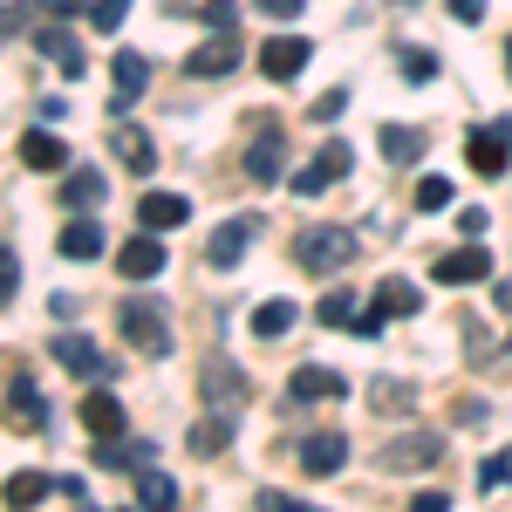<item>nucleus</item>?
I'll list each match as a JSON object with an SVG mask.
<instances>
[{
	"instance_id": "nucleus-1",
	"label": "nucleus",
	"mask_w": 512,
	"mask_h": 512,
	"mask_svg": "<svg viewBox=\"0 0 512 512\" xmlns=\"http://www.w3.org/2000/svg\"><path fill=\"white\" fill-rule=\"evenodd\" d=\"M117 328H123V342H130L137 355H151V362L171 355V321H164L158 294H130V301L117 308Z\"/></svg>"
},
{
	"instance_id": "nucleus-2",
	"label": "nucleus",
	"mask_w": 512,
	"mask_h": 512,
	"mask_svg": "<svg viewBox=\"0 0 512 512\" xmlns=\"http://www.w3.org/2000/svg\"><path fill=\"white\" fill-rule=\"evenodd\" d=\"M349 260H355V233H349V226H308V233L294 239V267L315 274V280L342 274Z\"/></svg>"
},
{
	"instance_id": "nucleus-3",
	"label": "nucleus",
	"mask_w": 512,
	"mask_h": 512,
	"mask_svg": "<svg viewBox=\"0 0 512 512\" xmlns=\"http://www.w3.org/2000/svg\"><path fill=\"white\" fill-rule=\"evenodd\" d=\"M48 355H55L69 376H89V383H117V376H123V362H103V355H96V342H89V335H69V328L48 342Z\"/></svg>"
},
{
	"instance_id": "nucleus-4",
	"label": "nucleus",
	"mask_w": 512,
	"mask_h": 512,
	"mask_svg": "<svg viewBox=\"0 0 512 512\" xmlns=\"http://www.w3.org/2000/svg\"><path fill=\"white\" fill-rule=\"evenodd\" d=\"M198 396H205V403H212V410H246V396H253V376H246V369H239V362H205V369H198Z\"/></svg>"
},
{
	"instance_id": "nucleus-5",
	"label": "nucleus",
	"mask_w": 512,
	"mask_h": 512,
	"mask_svg": "<svg viewBox=\"0 0 512 512\" xmlns=\"http://www.w3.org/2000/svg\"><path fill=\"white\" fill-rule=\"evenodd\" d=\"M349 164H355V151H349V144H321L315 158H308L301 171H294V198H321L328 185H335V178H349Z\"/></svg>"
},
{
	"instance_id": "nucleus-6",
	"label": "nucleus",
	"mask_w": 512,
	"mask_h": 512,
	"mask_svg": "<svg viewBox=\"0 0 512 512\" xmlns=\"http://www.w3.org/2000/svg\"><path fill=\"white\" fill-rule=\"evenodd\" d=\"M253 239H260V219H253V212H239V219H226L219 233L205 239V260H212V267L226 274V267H239V260L253 253Z\"/></svg>"
},
{
	"instance_id": "nucleus-7",
	"label": "nucleus",
	"mask_w": 512,
	"mask_h": 512,
	"mask_svg": "<svg viewBox=\"0 0 512 512\" xmlns=\"http://www.w3.org/2000/svg\"><path fill=\"white\" fill-rule=\"evenodd\" d=\"M28 41H35V48H41V55H48V62H55V69H62L69 82H82V76H89V48H82V41L69 35L62 21H48V28H35Z\"/></svg>"
},
{
	"instance_id": "nucleus-8",
	"label": "nucleus",
	"mask_w": 512,
	"mask_h": 512,
	"mask_svg": "<svg viewBox=\"0 0 512 512\" xmlns=\"http://www.w3.org/2000/svg\"><path fill=\"white\" fill-rule=\"evenodd\" d=\"M321 321H328V328H355L362 342H376V335H383V315H376V308L362 315V301H355L349 287H328V294H321Z\"/></svg>"
},
{
	"instance_id": "nucleus-9",
	"label": "nucleus",
	"mask_w": 512,
	"mask_h": 512,
	"mask_svg": "<svg viewBox=\"0 0 512 512\" xmlns=\"http://www.w3.org/2000/svg\"><path fill=\"white\" fill-rule=\"evenodd\" d=\"M342 396H349V376H335L321 362H301L287 376V403H342Z\"/></svg>"
},
{
	"instance_id": "nucleus-10",
	"label": "nucleus",
	"mask_w": 512,
	"mask_h": 512,
	"mask_svg": "<svg viewBox=\"0 0 512 512\" xmlns=\"http://www.w3.org/2000/svg\"><path fill=\"white\" fill-rule=\"evenodd\" d=\"M369 308H376L383 321H410L417 308H424V287H417L410 274H383V280H376V294H369Z\"/></svg>"
},
{
	"instance_id": "nucleus-11",
	"label": "nucleus",
	"mask_w": 512,
	"mask_h": 512,
	"mask_svg": "<svg viewBox=\"0 0 512 512\" xmlns=\"http://www.w3.org/2000/svg\"><path fill=\"white\" fill-rule=\"evenodd\" d=\"M239 35H212V41H198L192 55H185V76H198V82H212V76H233L239 69Z\"/></svg>"
},
{
	"instance_id": "nucleus-12",
	"label": "nucleus",
	"mask_w": 512,
	"mask_h": 512,
	"mask_svg": "<svg viewBox=\"0 0 512 512\" xmlns=\"http://www.w3.org/2000/svg\"><path fill=\"white\" fill-rule=\"evenodd\" d=\"M342 465H349V437H342V431L301 437V478H335Z\"/></svg>"
},
{
	"instance_id": "nucleus-13",
	"label": "nucleus",
	"mask_w": 512,
	"mask_h": 512,
	"mask_svg": "<svg viewBox=\"0 0 512 512\" xmlns=\"http://www.w3.org/2000/svg\"><path fill=\"white\" fill-rule=\"evenodd\" d=\"M437 287H478V280H492V253L485 246H458V253H444L431 267Z\"/></svg>"
},
{
	"instance_id": "nucleus-14",
	"label": "nucleus",
	"mask_w": 512,
	"mask_h": 512,
	"mask_svg": "<svg viewBox=\"0 0 512 512\" xmlns=\"http://www.w3.org/2000/svg\"><path fill=\"white\" fill-rule=\"evenodd\" d=\"M308 55H315V48H308L301 35H274V41H260V76H267V82L301 76V69H308Z\"/></svg>"
},
{
	"instance_id": "nucleus-15",
	"label": "nucleus",
	"mask_w": 512,
	"mask_h": 512,
	"mask_svg": "<svg viewBox=\"0 0 512 512\" xmlns=\"http://www.w3.org/2000/svg\"><path fill=\"white\" fill-rule=\"evenodd\" d=\"M437 451H444L437 431H410V437H390L376 465H383V472H410V465H437Z\"/></svg>"
},
{
	"instance_id": "nucleus-16",
	"label": "nucleus",
	"mask_w": 512,
	"mask_h": 512,
	"mask_svg": "<svg viewBox=\"0 0 512 512\" xmlns=\"http://www.w3.org/2000/svg\"><path fill=\"white\" fill-rule=\"evenodd\" d=\"M506 130H499V123H485V130H465V158H472V171L478 178H499V171H506Z\"/></svg>"
},
{
	"instance_id": "nucleus-17",
	"label": "nucleus",
	"mask_w": 512,
	"mask_h": 512,
	"mask_svg": "<svg viewBox=\"0 0 512 512\" xmlns=\"http://www.w3.org/2000/svg\"><path fill=\"white\" fill-rule=\"evenodd\" d=\"M110 76H117V103H110V110H130V103H137V96H144V89H151V62H144V55H137V48H117V62H110Z\"/></svg>"
},
{
	"instance_id": "nucleus-18",
	"label": "nucleus",
	"mask_w": 512,
	"mask_h": 512,
	"mask_svg": "<svg viewBox=\"0 0 512 512\" xmlns=\"http://www.w3.org/2000/svg\"><path fill=\"white\" fill-rule=\"evenodd\" d=\"M117 274H123V280H158V274H164L158 233H130V246L117 253Z\"/></svg>"
},
{
	"instance_id": "nucleus-19",
	"label": "nucleus",
	"mask_w": 512,
	"mask_h": 512,
	"mask_svg": "<svg viewBox=\"0 0 512 512\" xmlns=\"http://www.w3.org/2000/svg\"><path fill=\"white\" fill-rule=\"evenodd\" d=\"M137 219H144V233H171V226H185V219H192V198L144 192V198H137Z\"/></svg>"
},
{
	"instance_id": "nucleus-20",
	"label": "nucleus",
	"mask_w": 512,
	"mask_h": 512,
	"mask_svg": "<svg viewBox=\"0 0 512 512\" xmlns=\"http://www.w3.org/2000/svg\"><path fill=\"white\" fill-rule=\"evenodd\" d=\"M7 417H14V424H28V431L48 424V403H41V390L28 383V369H7Z\"/></svg>"
},
{
	"instance_id": "nucleus-21",
	"label": "nucleus",
	"mask_w": 512,
	"mask_h": 512,
	"mask_svg": "<svg viewBox=\"0 0 512 512\" xmlns=\"http://www.w3.org/2000/svg\"><path fill=\"white\" fill-rule=\"evenodd\" d=\"M14 151H21L28 171H69V144H62L55 130H21V144H14Z\"/></svg>"
},
{
	"instance_id": "nucleus-22",
	"label": "nucleus",
	"mask_w": 512,
	"mask_h": 512,
	"mask_svg": "<svg viewBox=\"0 0 512 512\" xmlns=\"http://www.w3.org/2000/svg\"><path fill=\"white\" fill-rule=\"evenodd\" d=\"M110 151H117V164H123V171H137V178L158 171V144H151L144 130H110Z\"/></svg>"
},
{
	"instance_id": "nucleus-23",
	"label": "nucleus",
	"mask_w": 512,
	"mask_h": 512,
	"mask_svg": "<svg viewBox=\"0 0 512 512\" xmlns=\"http://www.w3.org/2000/svg\"><path fill=\"white\" fill-rule=\"evenodd\" d=\"M137 478V506L144 512H178V478L171 472H151V465H144V472H130Z\"/></svg>"
},
{
	"instance_id": "nucleus-24",
	"label": "nucleus",
	"mask_w": 512,
	"mask_h": 512,
	"mask_svg": "<svg viewBox=\"0 0 512 512\" xmlns=\"http://www.w3.org/2000/svg\"><path fill=\"white\" fill-rule=\"evenodd\" d=\"M62 205H76V212L103 205V171H96V164H76V171H62Z\"/></svg>"
},
{
	"instance_id": "nucleus-25",
	"label": "nucleus",
	"mask_w": 512,
	"mask_h": 512,
	"mask_svg": "<svg viewBox=\"0 0 512 512\" xmlns=\"http://www.w3.org/2000/svg\"><path fill=\"white\" fill-rule=\"evenodd\" d=\"M280 164H287V144H280L274 130H267V137H260L253 151H246V178H253V185H274Z\"/></svg>"
},
{
	"instance_id": "nucleus-26",
	"label": "nucleus",
	"mask_w": 512,
	"mask_h": 512,
	"mask_svg": "<svg viewBox=\"0 0 512 512\" xmlns=\"http://www.w3.org/2000/svg\"><path fill=\"white\" fill-rule=\"evenodd\" d=\"M55 253H62V260H96V253H103V226H96V219H76V226H62Z\"/></svg>"
},
{
	"instance_id": "nucleus-27",
	"label": "nucleus",
	"mask_w": 512,
	"mask_h": 512,
	"mask_svg": "<svg viewBox=\"0 0 512 512\" xmlns=\"http://www.w3.org/2000/svg\"><path fill=\"white\" fill-rule=\"evenodd\" d=\"M82 424H89V437H117V431H123V410H117V396H110V390L82 396Z\"/></svg>"
},
{
	"instance_id": "nucleus-28",
	"label": "nucleus",
	"mask_w": 512,
	"mask_h": 512,
	"mask_svg": "<svg viewBox=\"0 0 512 512\" xmlns=\"http://www.w3.org/2000/svg\"><path fill=\"white\" fill-rule=\"evenodd\" d=\"M233 431H239L233 410H212V417L192 431V451H198V458H212V451H226V444H233Z\"/></svg>"
},
{
	"instance_id": "nucleus-29",
	"label": "nucleus",
	"mask_w": 512,
	"mask_h": 512,
	"mask_svg": "<svg viewBox=\"0 0 512 512\" xmlns=\"http://www.w3.org/2000/svg\"><path fill=\"white\" fill-rule=\"evenodd\" d=\"M294 315H301V308L274 294V301H260V308H253V335H260V342H280V335L294 328Z\"/></svg>"
},
{
	"instance_id": "nucleus-30",
	"label": "nucleus",
	"mask_w": 512,
	"mask_h": 512,
	"mask_svg": "<svg viewBox=\"0 0 512 512\" xmlns=\"http://www.w3.org/2000/svg\"><path fill=\"white\" fill-rule=\"evenodd\" d=\"M48 492H55V478H48V472H14V478H7V512L41 506Z\"/></svg>"
},
{
	"instance_id": "nucleus-31",
	"label": "nucleus",
	"mask_w": 512,
	"mask_h": 512,
	"mask_svg": "<svg viewBox=\"0 0 512 512\" xmlns=\"http://www.w3.org/2000/svg\"><path fill=\"white\" fill-rule=\"evenodd\" d=\"M376 144H383V158H390V164H417V158H424V137H417V130H403V123H383V130H376Z\"/></svg>"
},
{
	"instance_id": "nucleus-32",
	"label": "nucleus",
	"mask_w": 512,
	"mask_h": 512,
	"mask_svg": "<svg viewBox=\"0 0 512 512\" xmlns=\"http://www.w3.org/2000/svg\"><path fill=\"white\" fill-rule=\"evenodd\" d=\"M369 410H383V417H403V410H410V383H396V376H376V383H369Z\"/></svg>"
},
{
	"instance_id": "nucleus-33",
	"label": "nucleus",
	"mask_w": 512,
	"mask_h": 512,
	"mask_svg": "<svg viewBox=\"0 0 512 512\" xmlns=\"http://www.w3.org/2000/svg\"><path fill=\"white\" fill-rule=\"evenodd\" d=\"M96 465H103V472H110V465H151V444H117V437H103Z\"/></svg>"
},
{
	"instance_id": "nucleus-34",
	"label": "nucleus",
	"mask_w": 512,
	"mask_h": 512,
	"mask_svg": "<svg viewBox=\"0 0 512 512\" xmlns=\"http://www.w3.org/2000/svg\"><path fill=\"white\" fill-rule=\"evenodd\" d=\"M123 14H130V0H96V7H89V28H96V35H117Z\"/></svg>"
},
{
	"instance_id": "nucleus-35",
	"label": "nucleus",
	"mask_w": 512,
	"mask_h": 512,
	"mask_svg": "<svg viewBox=\"0 0 512 512\" xmlns=\"http://www.w3.org/2000/svg\"><path fill=\"white\" fill-rule=\"evenodd\" d=\"M506 478H512V451H492V458L478 465V485H485V492H506Z\"/></svg>"
},
{
	"instance_id": "nucleus-36",
	"label": "nucleus",
	"mask_w": 512,
	"mask_h": 512,
	"mask_svg": "<svg viewBox=\"0 0 512 512\" xmlns=\"http://www.w3.org/2000/svg\"><path fill=\"white\" fill-rule=\"evenodd\" d=\"M451 205V178H417V212H444Z\"/></svg>"
},
{
	"instance_id": "nucleus-37",
	"label": "nucleus",
	"mask_w": 512,
	"mask_h": 512,
	"mask_svg": "<svg viewBox=\"0 0 512 512\" xmlns=\"http://www.w3.org/2000/svg\"><path fill=\"white\" fill-rule=\"evenodd\" d=\"M198 21H205V28H219V35H233V28H239V7H233V0H205V7H198Z\"/></svg>"
},
{
	"instance_id": "nucleus-38",
	"label": "nucleus",
	"mask_w": 512,
	"mask_h": 512,
	"mask_svg": "<svg viewBox=\"0 0 512 512\" xmlns=\"http://www.w3.org/2000/svg\"><path fill=\"white\" fill-rule=\"evenodd\" d=\"M396 62H403V76H410V82H431L437 76V55H431V48H403Z\"/></svg>"
},
{
	"instance_id": "nucleus-39",
	"label": "nucleus",
	"mask_w": 512,
	"mask_h": 512,
	"mask_svg": "<svg viewBox=\"0 0 512 512\" xmlns=\"http://www.w3.org/2000/svg\"><path fill=\"white\" fill-rule=\"evenodd\" d=\"M342 110H349V89H321L315 96V123H335Z\"/></svg>"
},
{
	"instance_id": "nucleus-40",
	"label": "nucleus",
	"mask_w": 512,
	"mask_h": 512,
	"mask_svg": "<svg viewBox=\"0 0 512 512\" xmlns=\"http://www.w3.org/2000/svg\"><path fill=\"white\" fill-rule=\"evenodd\" d=\"M55 492H69L76 506H89V478L82 472H55Z\"/></svg>"
},
{
	"instance_id": "nucleus-41",
	"label": "nucleus",
	"mask_w": 512,
	"mask_h": 512,
	"mask_svg": "<svg viewBox=\"0 0 512 512\" xmlns=\"http://www.w3.org/2000/svg\"><path fill=\"white\" fill-rule=\"evenodd\" d=\"M0 294H7V301L21 294V260H14V253H0Z\"/></svg>"
},
{
	"instance_id": "nucleus-42",
	"label": "nucleus",
	"mask_w": 512,
	"mask_h": 512,
	"mask_svg": "<svg viewBox=\"0 0 512 512\" xmlns=\"http://www.w3.org/2000/svg\"><path fill=\"white\" fill-rule=\"evenodd\" d=\"M253 7H260V14H274V21H294L308 0H253Z\"/></svg>"
},
{
	"instance_id": "nucleus-43",
	"label": "nucleus",
	"mask_w": 512,
	"mask_h": 512,
	"mask_svg": "<svg viewBox=\"0 0 512 512\" xmlns=\"http://www.w3.org/2000/svg\"><path fill=\"white\" fill-rule=\"evenodd\" d=\"M260 512H321V506H301V499H280V492H260Z\"/></svg>"
},
{
	"instance_id": "nucleus-44",
	"label": "nucleus",
	"mask_w": 512,
	"mask_h": 512,
	"mask_svg": "<svg viewBox=\"0 0 512 512\" xmlns=\"http://www.w3.org/2000/svg\"><path fill=\"white\" fill-rule=\"evenodd\" d=\"M458 424H485V396H458Z\"/></svg>"
},
{
	"instance_id": "nucleus-45",
	"label": "nucleus",
	"mask_w": 512,
	"mask_h": 512,
	"mask_svg": "<svg viewBox=\"0 0 512 512\" xmlns=\"http://www.w3.org/2000/svg\"><path fill=\"white\" fill-rule=\"evenodd\" d=\"M410 512H451V499H444V492H417V499H410Z\"/></svg>"
},
{
	"instance_id": "nucleus-46",
	"label": "nucleus",
	"mask_w": 512,
	"mask_h": 512,
	"mask_svg": "<svg viewBox=\"0 0 512 512\" xmlns=\"http://www.w3.org/2000/svg\"><path fill=\"white\" fill-rule=\"evenodd\" d=\"M444 7H451L458 21H485V0H444Z\"/></svg>"
},
{
	"instance_id": "nucleus-47",
	"label": "nucleus",
	"mask_w": 512,
	"mask_h": 512,
	"mask_svg": "<svg viewBox=\"0 0 512 512\" xmlns=\"http://www.w3.org/2000/svg\"><path fill=\"white\" fill-rule=\"evenodd\" d=\"M35 7H41V14H48V21H62V14H76L82 0H35Z\"/></svg>"
},
{
	"instance_id": "nucleus-48",
	"label": "nucleus",
	"mask_w": 512,
	"mask_h": 512,
	"mask_svg": "<svg viewBox=\"0 0 512 512\" xmlns=\"http://www.w3.org/2000/svg\"><path fill=\"white\" fill-rule=\"evenodd\" d=\"M492 301H499V308H512V274H506V280H492Z\"/></svg>"
},
{
	"instance_id": "nucleus-49",
	"label": "nucleus",
	"mask_w": 512,
	"mask_h": 512,
	"mask_svg": "<svg viewBox=\"0 0 512 512\" xmlns=\"http://www.w3.org/2000/svg\"><path fill=\"white\" fill-rule=\"evenodd\" d=\"M506 76H512V41H506Z\"/></svg>"
},
{
	"instance_id": "nucleus-50",
	"label": "nucleus",
	"mask_w": 512,
	"mask_h": 512,
	"mask_svg": "<svg viewBox=\"0 0 512 512\" xmlns=\"http://www.w3.org/2000/svg\"><path fill=\"white\" fill-rule=\"evenodd\" d=\"M390 7H417V0H390Z\"/></svg>"
},
{
	"instance_id": "nucleus-51",
	"label": "nucleus",
	"mask_w": 512,
	"mask_h": 512,
	"mask_svg": "<svg viewBox=\"0 0 512 512\" xmlns=\"http://www.w3.org/2000/svg\"><path fill=\"white\" fill-rule=\"evenodd\" d=\"M506 349H512V342H506Z\"/></svg>"
}]
</instances>
